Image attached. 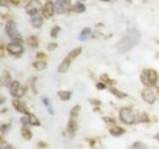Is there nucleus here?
Here are the masks:
<instances>
[{"mask_svg": "<svg viewBox=\"0 0 159 149\" xmlns=\"http://www.w3.org/2000/svg\"><path fill=\"white\" fill-rule=\"evenodd\" d=\"M141 35L137 29L128 28L124 33L122 39L116 44V49L119 53H125L129 51L140 41Z\"/></svg>", "mask_w": 159, "mask_h": 149, "instance_id": "1", "label": "nucleus"}, {"mask_svg": "<svg viewBox=\"0 0 159 149\" xmlns=\"http://www.w3.org/2000/svg\"><path fill=\"white\" fill-rule=\"evenodd\" d=\"M82 52V48H77V49H75L73 50L72 52H70L68 54V56L65 58V60L62 62V64L60 65L59 68H58V71L60 73H65V72H67L68 71V69L70 67V65H71V63L74 61L75 59H76L80 53Z\"/></svg>", "mask_w": 159, "mask_h": 149, "instance_id": "2", "label": "nucleus"}, {"mask_svg": "<svg viewBox=\"0 0 159 149\" xmlns=\"http://www.w3.org/2000/svg\"><path fill=\"white\" fill-rule=\"evenodd\" d=\"M5 30H6V34L8 35V37L11 40H13V41H15V42H21L22 41L21 34L19 33L16 24H15V22L12 21V20L7 21Z\"/></svg>", "mask_w": 159, "mask_h": 149, "instance_id": "3", "label": "nucleus"}, {"mask_svg": "<svg viewBox=\"0 0 159 149\" xmlns=\"http://www.w3.org/2000/svg\"><path fill=\"white\" fill-rule=\"evenodd\" d=\"M157 79H158L157 74L155 71H153V70H149V69L144 70L141 74V82L143 84H145L147 87L155 84Z\"/></svg>", "mask_w": 159, "mask_h": 149, "instance_id": "4", "label": "nucleus"}, {"mask_svg": "<svg viewBox=\"0 0 159 149\" xmlns=\"http://www.w3.org/2000/svg\"><path fill=\"white\" fill-rule=\"evenodd\" d=\"M26 12L31 15V16H34V15H37L40 13L41 10H43L42 8V4L39 0H31L30 2H28V4L26 5Z\"/></svg>", "mask_w": 159, "mask_h": 149, "instance_id": "5", "label": "nucleus"}, {"mask_svg": "<svg viewBox=\"0 0 159 149\" xmlns=\"http://www.w3.org/2000/svg\"><path fill=\"white\" fill-rule=\"evenodd\" d=\"M55 4V10L58 14L66 13L68 10L71 8V0H56Z\"/></svg>", "mask_w": 159, "mask_h": 149, "instance_id": "6", "label": "nucleus"}, {"mask_svg": "<svg viewBox=\"0 0 159 149\" xmlns=\"http://www.w3.org/2000/svg\"><path fill=\"white\" fill-rule=\"evenodd\" d=\"M119 117H120L121 121L126 123V124H132L135 120V116H134L133 112L130 109L127 108H122L120 111H119Z\"/></svg>", "mask_w": 159, "mask_h": 149, "instance_id": "7", "label": "nucleus"}, {"mask_svg": "<svg viewBox=\"0 0 159 149\" xmlns=\"http://www.w3.org/2000/svg\"><path fill=\"white\" fill-rule=\"evenodd\" d=\"M10 93L15 97H21L25 93V88L18 82H13L10 86Z\"/></svg>", "mask_w": 159, "mask_h": 149, "instance_id": "8", "label": "nucleus"}, {"mask_svg": "<svg viewBox=\"0 0 159 149\" xmlns=\"http://www.w3.org/2000/svg\"><path fill=\"white\" fill-rule=\"evenodd\" d=\"M43 15L45 18H51L54 13H55V4L51 1V0H49L46 3H45V6L43 7Z\"/></svg>", "mask_w": 159, "mask_h": 149, "instance_id": "9", "label": "nucleus"}, {"mask_svg": "<svg viewBox=\"0 0 159 149\" xmlns=\"http://www.w3.org/2000/svg\"><path fill=\"white\" fill-rule=\"evenodd\" d=\"M23 47L20 44L14 42L7 45V51L12 55H20L23 53Z\"/></svg>", "mask_w": 159, "mask_h": 149, "instance_id": "10", "label": "nucleus"}, {"mask_svg": "<svg viewBox=\"0 0 159 149\" xmlns=\"http://www.w3.org/2000/svg\"><path fill=\"white\" fill-rule=\"evenodd\" d=\"M142 98L147 103H153L155 101V94L150 88H145L142 91Z\"/></svg>", "mask_w": 159, "mask_h": 149, "instance_id": "11", "label": "nucleus"}, {"mask_svg": "<svg viewBox=\"0 0 159 149\" xmlns=\"http://www.w3.org/2000/svg\"><path fill=\"white\" fill-rule=\"evenodd\" d=\"M30 22H31V25L34 28H40L43 25V17L40 14L34 15L31 17Z\"/></svg>", "mask_w": 159, "mask_h": 149, "instance_id": "12", "label": "nucleus"}, {"mask_svg": "<svg viewBox=\"0 0 159 149\" xmlns=\"http://www.w3.org/2000/svg\"><path fill=\"white\" fill-rule=\"evenodd\" d=\"M13 106L14 107L17 109L18 111L20 112H23V113H27V106H26V104H25L24 102H20V101H14L13 102Z\"/></svg>", "mask_w": 159, "mask_h": 149, "instance_id": "13", "label": "nucleus"}, {"mask_svg": "<svg viewBox=\"0 0 159 149\" xmlns=\"http://www.w3.org/2000/svg\"><path fill=\"white\" fill-rule=\"evenodd\" d=\"M91 29L89 28H84L83 31L81 32V34H80L79 36V40L80 41H87V40L89 38V36H91Z\"/></svg>", "mask_w": 159, "mask_h": 149, "instance_id": "14", "label": "nucleus"}, {"mask_svg": "<svg viewBox=\"0 0 159 149\" xmlns=\"http://www.w3.org/2000/svg\"><path fill=\"white\" fill-rule=\"evenodd\" d=\"M72 10H73V11H75V12H77V13H83V12H84V10H86V7H84V4L80 3V2H77L72 7Z\"/></svg>", "mask_w": 159, "mask_h": 149, "instance_id": "15", "label": "nucleus"}, {"mask_svg": "<svg viewBox=\"0 0 159 149\" xmlns=\"http://www.w3.org/2000/svg\"><path fill=\"white\" fill-rule=\"evenodd\" d=\"M59 97L62 101H68V99H70V97H71V93L70 92H60Z\"/></svg>", "mask_w": 159, "mask_h": 149, "instance_id": "16", "label": "nucleus"}, {"mask_svg": "<svg viewBox=\"0 0 159 149\" xmlns=\"http://www.w3.org/2000/svg\"><path fill=\"white\" fill-rule=\"evenodd\" d=\"M34 67L36 68L38 71H43V70L46 68V63L43 62V61H38V62H35L34 64Z\"/></svg>", "mask_w": 159, "mask_h": 149, "instance_id": "17", "label": "nucleus"}, {"mask_svg": "<svg viewBox=\"0 0 159 149\" xmlns=\"http://www.w3.org/2000/svg\"><path fill=\"white\" fill-rule=\"evenodd\" d=\"M28 120H29V122L30 123H32L33 125H39L40 124V122H39V120H38V118L34 115V114H30L29 115V117H28Z\"/></svg>", "mask_w": 159, "mask_h": 149, "instance_id": "18", "label": "nucleus"}, {"mask_svg": "<svg viewBox=\"0 0 159 149\" xmlns=\"http://www.w3.org/2000/svg\"><path fill=\"white\" fill-rule=\"evenodd\" d=\"M111 132L112 134H114V135H119V134H122L123 129L120 128V127L116 126V127H113V128L111 129Z\"/></svg>", "mask_w": 159, "mask_h": 149, "instance_id": "19", "label": "nucleus"}, {"mask_svg": "<svg viewBox=\"0 0 159 149\" xmlns=\"http://www.w3.org/2000/svg\"><path fill=\"white\" fill-rule=\"evenodd\" d=\"M59 32H60V27H58V26L57 27H54L53 30H52V32H51V36L53 38H56Z\"/></svg>", "mask_w": 159, "mask_h": 149, "instance_id": "20", "label": "nucleus"}, {"mask_svg": "<svg viewBox=\"0 0 159 149\" xmlns=\"http://www.w3.org/2000/svg\"><path fill=\"white\" fill-rule=\"evenodd\" d=\"M43 101H44V103L46 104V106L49 107V111H50V112L53 113V111H52L53 108H52L51 103H50V102H49V99H48V98H46V97H44V98H43Z\"/></svg>", "mask_w": 159, "mask_h": 149, "instance_id": "21", "label": "nucleus"}, {"mask_svg": "<svg viewBox=\"0 0 159 149\" xmlns=\"http://www.w3.org/2000/svg\"><path fill=\"white\" fill-rule=\"evenodd\" d=\"M23 136L24 137H26V138H31V136H32V134L30 133V131L28 130V129H26V128H24L23 129Z\"/></svg>", "mask_w": 159, "mask_h": 149, "instance_id": "22", "label": "nucleus"}, {"mask_svg": "<svg viewBox=\"0 0 159 149\" xmlns=\"http://www.w3.org/2000/svg\"><path fill=\"white\" fill-rule=\"evenodd\" d=\"M112 93H116L114 94L117 97H125V94H121V93H119L118 91H116V89H112Z\"/></svg>", "mask_w": 159, "mask_h": 149, "instance_id": "23", "label": "nucleus"}, {"mask_svg": "<svg viewBox=\"0 0 159 149\" xmlns=\"http://www.w3.org/2000/svg\"><path fill=\"white\" fill-rule=\"evenodd\" d=\"M2 149H11V147H10L8 144H2Z\"/></svg>", "mask_w": 159, "mask_h": 149, "instance_id": "24", "label": "nucleus"}, {"mask_svg": "<svg viewBox=\"0 0 159 149\" xmlns=\"http://www.w3.org/2000/svg\"><path fill=\"white\" fill-rule=\"evenodd\" d=\"M50 46H51V47H49L48 49H49V50H53L54 48H56V47H57V45H56V44H51Z\"/></svg>", "mask_w": 159, "mask_h": 149, "instance_id": "25", "label": "nucleus"}, {"mask_svg": "<svg viewBox=\"0 0 159 149\" xmlns=\"http://www.w3.org/2000/svg\"><path fill=\"white\" fill-rule=\"evenodd\" d=\"M155 86H156V88H157V89H158V92H159V78H158V79H157V82H156V84H155Z\"/></svg>", "mask_w": 159, "mask_h": 149, "instance_id": "26", "label": "nucleus"}, {"mask_svg": "<svg viewBox=\"0 0 159 149\" xmlns=\"http://www.w3.org/2000/svg\"><path fill=\"white\" fill-rule=\"evenodd\" d=\"M98 88H106V87H104V84H103V86H102V84H98Z\"/></svg>", "mask_w": 159, "mask_h": 149, "instance_id": "27", "label": "nucleus"}, {"mask_svg": "<svg viewBox=\"0 0 159 149\" xmlns=\"http://www.w3.org/2000/svg\"><path fill=\"white\" fill-rule=\"evenodd\" d=\"M156 138H157V139H158V140H159V133H158V134H157V135H156Z\"/></svg>", "mask_w": 159, "mask_h": 149, "instance_id": "28", "label": "nucleus"}, {"mask_svg": "<svg viewBox=\"0 0 159 149\" xmlns=\"http://www.w3.org/2000/svg\"><path fill=\"white\" fill-rule=\"evenodd\" d=\"M102 1H108V0H102Z\"/></svg>", "mask_w": 159, "mask_h": 149, "instance_id": "29", "label": "nucleus"}]
</instances>
